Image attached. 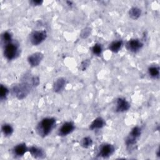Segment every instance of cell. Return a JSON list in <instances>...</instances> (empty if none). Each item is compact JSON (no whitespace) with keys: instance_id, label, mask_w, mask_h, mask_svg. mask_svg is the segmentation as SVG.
<instances>
[{"instance_id":"1","label":"cell","mask_w":160,"mask_h":160,"mask_svg":"<svg viewBox=\"0 0 160 160\" xmlns=\"http://www.w3.org/2000/svg\"><path fill=\"white\" fill-rule=\"evenodd\" d=\"M56 126V119L52 117H47L42 119L37 125L36 131L39 136L45 138L48 136Z\"/></svg>"},{"instance_id":"2","label":"cell","mask_w":160,"mask_h":160,"mask_svg":"<svg viewBox=\"0 0 160 160\" xmlns=\"http://www.w3.org/2000/svg\"><path fill=\"white\" fill-rule=\"evenodd\" d=\"M3 54L6 59L9 61L16 59L19 54V44L16 40L11 41L3 45Z\"/></svg>"},{"instance_id":"3","label":"cell","mask_w":160,"mask_h":160,"mask_svg":"<svg viewBox=\"0 0 160 160\" xmlns=\"http://www.w3.org/2000/svg\"><path fill=\"white\" fill-rule=\"evenodd\" d=\"M32 86L31 83L22 82L12 86V93L18 99H23L29 94Z\"/></svg>"},{"instance_id":"4","label":"cell","mask_w":160,"mask_h":160,"mask_svg":"<svg viewBox=\"0 0 160 160\" xmlns=\"http://www.w3.org/2000/svg\"><path fill=\"white\" fill-rule=\"evenodd\" d=\"M141 132L142 130L140 127L136 126L132 128L126 139V145L128 147H130L136 144L138 139L141 135Z\"/></svg>"},{"instance_id":"5","label":"cell","mask_w":160,"mask_h":160,"mask_svg":"<svg viewBox=\"0 0 160 160\" xmlns=\"http://www.w3.org/2000/svg\"><path fill=\"white\" fill-rule=\"evenodd\" d=\"M47 38V32L44 30L34 31L29 34V41L33 46L41 44Z\"/></svg>"},{"instance_id":"6","label":"cell","mask_w":160,"mask_h":160,"mask_svg":"<svg viewBox=\"0 0 160 160\" xmlns=\"http://www.w3.org/2000/svg\"><path fill=\"white\" fill-rule=\"evenodd\" d=\"M115 151L114 146L109 143H104L99 147L98 156L107 158L111 156Z\"/></svg>"},{"instance_id":"7","label":"cell","mask_w":160,"mask_h":160,"mask_svg":"<svg viewBox=\"0 0 160 160\" xmlns=\"http://www.w3.org/2000/svg\"><path fill=\"white\" fill-rule=\"evenodd\" d=\"M44 58V54L41 52H36L31 54L28 57V62L32 67H36L39 65Z\"/></svg>"},{"instance_id":"8","label":"cell","mask_w":160,"mask_h":160,"mask_svg":"<svg viewBox=\"0 0 160 160\" xmlns=\"http://www.w3.org/2000/svg\"><path fill=\"white\" fill-rule=\"evenodd\" d=\"M126 48L132 52H137L143 46V43L138 39H129L126 44Z\"/></svg>"},{"instance_id":"9","label":"cell","mask_w":160,"mask_h":160,"mask_svg":"<svg viewBox=\"0 0 160 160\" xmlns=\"http://www.w3.org/2000/svg\"><path fill=\"white\" fill-rule=\"evenodd\" d=\"M75 129L74 124L72 121L64 122L58 130V134L61 136H66L71 134Z\"/></svg>"},{"instance_id":"10","label":"cell","mask_w":160,"mask_h":160,"mask_svg":"<svg viewBox=\"0 0 160 160\" xmlns=\"http://www.w3.org/2000/svg\"><path fill=\"white\" fill-rule=\"evenodd\" d=\"M129 102L123 98H119L116 100V111L117 112H124L129 110L130 108Z\"/></svg>"},{"instance_id":"11","label":"cell","mask_w":160,"mask_h":160,"mask_svg":"<svg viewBox=\"0 0 160 160\" xmlns=\"http://www.w3.org/2000/svg\"><path fill=\"white\" fill-rule=\"evenodd\" d=\"M28 151L31 156L36 159H43L46 157V153L44 151L39 147L36 146H32L29 148Z\"/></svg>"},{"instance_id":"12","label":"cell","mask_w":160,"mask_h":160,"mask_svg":"<svg viewBox=\"0 0 160 160\" xmlns=\"http://www.w3.org/2000/svg\"><path fill=\"white\" fill-rule=\"evenodd\" d=\"M29 149L25 143H19L16 145L12 149V154L17 157L22 156Z\"/></svg>"},{"instance_id":"13","label":"cell","mask_w":160,"mask_h":160,"mask_svg":"<svg viewBox=\"0 0 160 160\" xmlns=\"http://www.w3.org/2000/svg\"><path fill=\"white\" fill-rule=\"evenodd\" d=\"M66 84V80L64 78H59L54 81L53 84V91L55 92H61Z\"/></svg>"},{"instance_id":"14","label":"cell","mask_w":160,"mask_h":160,"mask_svg":"<svg viewBox=\"0 0 160 160\" xmlns=\"http://www.w3.org/2000/svg\"><path fill=\"white\" fill-rule=\"evenodd\" d=\"M106 124V122L104 119L102 117H97L95 118L92 122L89 125V129L91 131L96 130V129H99L102 128Z\"/></svg>"},{"instance_id":"15","label":"cell","mask_w":160,"mask_h":160,"mask_svg":"<svg viewBox=\"0 0 160 160\" xmlns=\"http://www.w3.org/2000/svg\"><path fill=\"white\" fill-rule=\"evenodd\" d=\"M122 44L123 42L122 40L114 41L109 45V49L113 52H118L121 50Z\"/></svg>"},{"instance_id":"16","label":"cell","mask_w":160,"mask_h":160,"mask_svg":"<svg viewBox=\"0 0 160 160\" xmlns=\"http://www.w3.org/2000/svg\"><path fill=\"white\" fill-rule=\"evenodd\" d=\"M141 14V9L137 7H132L129 10V15L132 19H138Z\"/></svg>"},{"instance_id":"17","label":"cell","mask_w":160,"mask_h":160,"mask_svg":"<svg viewBox=\"0 0 160 160\" xmlns=\"http://www.w3.org/2000/svg\"><path fill=\"white\" fill-rule=\"evenodd\" d=\"M1 131L5 136H10L14 132L12 126L9 124H4L1 126Z\"/></svg>"},{"instance_id":"18","label":"cell","mask_w":160,"mask_h":160,"mask_svg":"<svg viewBox=\"0 0 160 160\" xmlns=\"http://www.w3.org/2000/svg\"><path fill=\"white\" fill-rule=\"evenodd\" d=\"M149 75L154 79L159 78V68L156 66H151L148 68Z\"/></svg>"},{"instance_id":"19","label":"cell","mask_w":160,"mask_h":160,"mask_svg":"<svg viewBox=\"0 0 160 160\" xmlns=\"http://www.w3.org/2000/svg\"><path fill=\"white\" fill-rule=\"evenodd\" d=\"M12 39V34L10 31H4L1 34V42L3 44V45L11 41Z\"/></svg>"},{"instance_id":"20","label":"cell","mask_w":160,"mask_h":160,"mask_svg":"<svg viewBox=\"0 0 160 160\" xmlns=\"http://www.w3.org/2000/svg\"><path fill=\"white\" fill-rule=\"evenodd\" d=\"M92 139L89 136L84 137L80 142L81 146L84 148H88L92 144Z\"/></svg>"},{"instance_id":"21","label":"cell","mask_w":160,"mask_h":160,"mask_svg":"<svg viewBox=\"0 0 160 160\" xmlns=\"http://www.w3.org/2000/svg\"><path fill=\"white\" fill-rule=\"evenodd\" d=\"M9 89L4 85L1 84L0 87V99L1 101H4L6 99L8 94H9Z\"/></svg>"},{"instance_id":"22","label":"cell","mask_w":160,"mask_h":160,"mask_svg":"<svg viewBox=\"0 0 160 160\" xmlns=\"http://www.w3.org/2000/svg\"><path fill=\"white\" fill-rule=\"evenodd\" d=\"M92 52L94 54L96 55V56H100L102 51V48L101 44H99V43H96L92 47Z\"/></svg>"},{"instance_id":"23","label":"cell","mask_w":160,"mask_h":160,"mask_svg":"<svg viewBox=\"0 0 160 160\" xmlns=\"http://www.w3.org/2000/svg\"><path fill=\"white\" fill-rule=\"evenodd\" d=\"M90 32H91L90 28H86L82 30L80 35L82 38H86L88 36H89Z\"/></svg>"},{"instance_id":"24","label":"cell","mask_w":160,"mask_h":160,"mask_svg":"<svg viewBox=\"0 0 160 160\" xmlns=\"http://www.w3.org/2000/svg\"><path fill=\"white\" fill-rule=\"evenodd\" d=\"M89 61H88V59H86L84 60V61H82L81 64V69L84 71L86 69V68L89 66Z\"/></svg>"},{"instance_id":"25","label":"cell","mask_w":160,"mask_h":160,"mask_svg":"<svg viewBox=\"0 0 160 160\" xmlns=\"http://www.w3.org/2000/svg\"><path fill=\"white\" fill-rule=\"evenodd\" d=\"M43 2L41 0H32L29 2V3L34 6H39L41 5L42 3Z\"/></svg>"}]
</instances>
